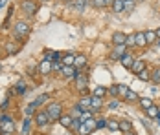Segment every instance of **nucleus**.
<instances>
[{"label":"nucleus","mask_w":160,"mask_h":135,"mask_svg":"<svg viewBox=\"0 0 160 135\" xmlns=\"http://www.w3.org/2000/svg\"><path fill=\"white\" fill-rule=\"evenodd\" d=\"M0 133H15V120L8 113L0 115Z\"/></svg>","instance_id":"nucleus-1"},{"label":"nucleus","mask_w":160,"mask_h":135,"mask_svg":"<svg viewBox=\"0 0 160 135\" xmlns=\"http://www.w3.org/2000/svg\"><path fill=\"white\" fill-rule=\"evenodd\" d=\"M74 80H76V88L79 90L81 97L88 95V91H87V86H88V75H87V73H79Z\"/></svg>","instance_id":"nucleus-2"},{"label":"nucleus","mask_w":160,"mask_h":135,"mask_svg":"<svg viewBox=\"0 0 160 135\" xmlns=\"http://www.w3.org/2000/svg\"><path fill=\"white\" fill-rule=\"evenodd\" d=\"M32 33V28H30V24H26L24 20H18L15 22V26H13V35H20V37H28Z\"/></svg>","instance_id":"nucleus-3"},{"label":"nucleus","mask_w":160,"mask_h":135,"mask_svg":"<svg viewBox=\"0 0 160 135\" xmlns=\"http://www.w3.org/2000/svg\"><path fill=\"white\" fill-rule=\"evenodd\" d=\"M46 111H48V115L52 120H59V117L63 115V104L61 102H50Z\"/></svg>","instance_id":"nucleus-4"},{"label":"nucleus","mask_w":160,"mask_h":135,"mask_svg":"<svg viewBox=\"0 0 160 135\" xmlns=\"http://www.w3.org/2000/svg\"><path fill=\"white\" fill-rule=\"evenodd\" d=\"M35 122H37V126L39 128H42V126H48L50 122H52V119H50L48 111L46 110H42V111H37L35 113Z\"/></svg>","instance_id":"nucleus-5"},{"label":"nucleus","mask_w":160,"mask_h":135,"mask_svg":"<svg viewBox=\"0 0 160 135\" xmlns=\"http://www.w3.org/2000/svg\"><path fill=\"white\" fill-rule=\"evenodd\" d=\"M37 71L41 73V75H50L52 71H53V66H52V62L50 60H41L39 64H37Z\"/></svg>","instance_id":"nucleus-6"},{"label":"nucleus","mask_w":160,"mask_h":135,"mask_svg":"<svg viewBox=\"0 0 160 135\" xmlns=\"http://www.w3.org/2000/svg\"><path fill=\"white\" fill-rule=\"evenodd\" d=\"M20 6H22V11H24L26 15H35V13H37V9H39V6H37L33 0H24Z\"/></svg>","instance_id":"nucleus-7"},{"label":"nucleus","mask_w":160,"mask_h":135,"mask_svg":"<svg viewBox=\"0 0 160 135\" xmlns=\"http://www.w3.org/2000/svg\"><path fill=\"white\" fill-rule=\"evenodd\" d=\"M61 75H63L64 79H76V77L79 75V70H78L76 66H63Z\"/></svg>","instance_id":"nucleus-8"},{"label":"nucleus","mask_w":160,"mask_h":135,"mask_svg":"<svg viewBox=\"0 0 160 135\" xmlns=\"http://www.w3.org/2000/svg\"><path fill=\"white\" fill-rule=\"evenodd\" d=\"M42 59H44V60H50V62H57V60L63 59V53H59V51H53V49H44V53H42Z\"/></svg>","instance_id":"nucleus-9"},{"label":"nucleus","mask_w":160,"mask_h":135,"mask_svg":"<svg viewBox=\"0 0 160 135\" xmlns=\"http://www.w3.org/2000/svg\"><path fill=\"white\" fill-rule=\"evenodd\" d=\"M81 111H87V110H90V106H92V95H85V97H81L79 102H78Z\"/></svg>","instance_id":"nucleus-10"},{"label":"nucleus","mask_w":160,"mask_h":135,"mask_svg":"<svg viewBox=\"0 0 160 135\" xmlns=\"http://www.w3.org/2000/svg\"><path fill=\"white\" fill-rule=\"evenodd\" d=\"M125 40H127V35H125L123 31H116V33H112V44L114 46L125 44Z\"/></svg>","instance_id":"nucleus-11"},{"label":"nucleus","mask_w":160,"mask_h":135,"mask_svg":"<svg viewBox=\"0 0 160 135\" xmlns=\"http://www.w3.org/2000/svg\"><path fill=\"white\" fill-rule=\"evenodd\" d=\"M134 60H136V59H134L131 53H125V55L120 59V64H122L125 70H131V68H132V64H134Z\"/></svg>","instance_id":"nucleus-12"},{"label":"nucleus","mask_w":160,"mask_h":135,"mask_svg":"<svg viewBox=\"0 0 160 135\" xmlns=\"http://www.w3.org/2000/svg\"><path fill=\"white\" fill-rule=\"evenodd\" d=\"M145 42H147V46L149 44H157V40H158V37H157V31L155 29H145Z\"/></svg>","instance_id":"nucleus-13"},{"label":"nucleus","mask_w":160,"mask_h":135,"mask_svg":"<svg viewBox=\"0 0 160 135\" xmlns=\"http://www.w3.org/2000/svg\"><path fill=\"white\" fill-rule=\"evenodd\" d=\"M103 97H96V95H92V106H90V110L92 111H99L101 108H103Z\"/></svg>","instance_id":"nucleus-14"},{"label":"nucleus","mask_w":160,"mask_h":135,"mask_svg":"<svg viewBox=\"0 0 160 135\" xmlns=\"http://www.w3.org/2000/svg\"><path fill=\"white\" fill-rule=\"evenodd\" d=\"M111 7L114 13H122V11H125V2L123 0H112Z\"/></svg>","instance_id":"nucleus-15"},{"label":"nucleus","mask_w":160,"mask_h":135,"mask_svg":"<svg viewBox=\"0 0 160 135\" xmlns=\"http://www.w3.org/2000/svg\"><path fill=\"white\" fill-rule=\"evenodd\" d=\"M142 70H145V62H144L142 59H136V60H134V64H132V68H131V71L138 75Z\"/></svg>","instance_id":"nucleus-16"},{"label":"nucleus","mask_w":160,"mask_h":135,"mask_svg":"<svg viewBox=\"0 0 160 135\" xmlns=\"http://www.w3.org/2000/svg\"><path fill=\"white\" fill-rule=\"evenodd\" d=\"M87 62H88L87 55L79 53V55H76V62H74V66H76V68L79 70V68H85V66H87Z\"/></svg>","instance_id":"nucleus-17"},{"label":"nucleus","mask_w":160,"mask_h":135,"mask_svg":"<svg viewBox=\"0 0 160 135\" xmlns=\"http://www.w3.org/2000/svg\"><path fill=\"white\" fill-rule=\"evenodd\" d=\"M134 37H136V46L138 47H145L147 42H145V33L144 31H138V33H134Z\"/></svg>","instance_id":"nucleus-18"},{"label":"nucleus","mask_w":160,"mask_h":135,"mask_svg":"<svg viewBox=\"0 0 160 135\" xmlns=\"http://www.w3.org/2000/svg\"><path fill=\"white\" fill-rule=\"evenodd\" d=\"M72 120H74V117H72V115H61V117H59V124H61V126H64V128H70V126H72Z\"/></svg>","instance_id":"nucleus-19"},{"label":"nucleus","mask_w":160,"mask_h":135,"mask_svg":"<svg viewBox=\"0 0 160 135\" xmlns=\"http://www.w3.org/2000/svg\"><path fill=\"white\" fill-rule=\"evenodd\" d=\"M88 4H90V0H74V2H72L74 9H78V11H83Z\"/></svg>","instance_id":"nucleus-20"},{"label":"nucleus","mask_w":160,"mask_h":135,"mask_svg":"<svg viewBox=\"0 0 160 135\" xmlns=\"http://www.w3.org/2000/svg\"><path fill=\"white\" fill-rule=\"evenodd\" d=\"M61 62H63L64 66H74V62H76V55H74V53H66V55H63Z\"/></svg>","instance_id":"nucleus-21"},{"label":"nucleus","mask_w":160,"mask_h":135,"mask_svg":"<svg viewBox=\"0 0 160 135\" xmlns=\"http://www.w3.org/2000/svg\"><path fill=\"white\" fill-rule=\"evenodd\" d=\"M127 102H138L140 101V97H138V93L136 91H132V90H129L127 93H125V97H123Z\"/></svg>","instance_id":"nucleus-22"},{"label":"nucleus","mask_w":160,"mask_h":135,"mask_svg":"<svg viewBox=\"0 0 160 135\" xmlns=\"http://www.w3.org/2000/svg\"><path fill=\"white\" fill-rule=\"evenodd\" d=\"M158 111H160V110H158V106H157V104H153L151 108H147V110H145V115H147L149 119H157Z\"/></svg>","instance_id":"nucleus-23"},{"label":"nucleus","mask_w":160,"mask_h":135,"mask_svg":"<svg viewBox=\"0 0 160 135\" xmlns=\"http://www.w3.org/2000/svg\"><path fill=\"white\" fill-rule=\"evenodd\" d=\"M90 4H92L96 9H103V7L111 6V0H90Z\"/></svg>","instance_id":"nucleus-24"},{"label":"nucleus","mask_w":160,"mask_h":135,"mask_svg":"<svg viewBox=\"0 0 160 135\" xmlns=\"http://www.w3.org/2000/svg\"><path fill=\"white\" fill-rule=\"evenodd\" d=\"M30 126H32V117L24 119V122H22V132H20V135H30Z\"/></svg>","instance_id":"nucleus-25"},{"label":"nucleus","mask_w":160,"mask_h":135,"mask_svg":"<svg viewBox=\"0 0 160 135\" xmlns=\"http://www.w3.org/2000/svg\"><path fill=\"white\" fill-rule=\"evenodd\" d=\"M136 77H138L140 80H144V82H149V80H151V71L145 68V70H142V71H140V73H138Z\"/></svg>","instance_id":"nucleus-26"},{"label":"nucleus","mask_w":160,"mask_h":135,"mask_svg":"<svg viewBox=\"0 0 160 135\" xmlns=\"http://www.w3.org/2000/svg\"><path fill=\"white\" fill-rule=\"evenodd\" d=\"M151 82L153 84H160V68H155L151 71Z\"/></svg>","instance_id":"nucleus-27"},{"label":"nucleus","mask_w":160,"mask_h":135,"mask_svg":"<svg viewBox=\"0 0 160 135\" xmlns=\"http://www.w3.org/2000/svg\"><path fill=\"white\" fill-rule=\"evenodd\" d=\"M120 132H122V133H125V132H131V120H127V119L120 120Z\"/></svg>","instance_id":"nucleus-28"},{"label":"nucleus","mask_w":160,"mask_h":135,"mask_svg":"<svg viewBox=\"0 0 160 135\" xmlns=\"http://www.w3.org/2000/svg\"><path fill=\"white\" fill-rule=\"evenodd\" d=\"M90 132H92V128H90L87 122H81V126H79V130H78V133H79V135H88Z\"/></svg>","instance_id":"nucleus-29"},{"label":"nucleus","mask_w":160,"mask_h":135,"mask_svg":"<svg viewBox=\"0 0 160 135\" xmlns=\"http://www.w3.org/2000/svg\"><path fill=\"white\" fill-rule=\"evenodd\" d=\"M107 128L111 132H120V120H107Z\"/></svg>","instance_id":"nucleus-30"},{"label":"nucleus","mask_w":160,"mask_h":135,"mask_svg":"<svg viewBox=\"0 0 160 135\" xmlns=\"http://www.w3.org/2000/svg\"><path fill=\"white\" fill-rule=\"evenodd\" d=\"M138 102H140V106H142V110H147V108H151V106H153V101H151V99H147V97L140 99Z\"/></svg>","instance_id":"nucleus-31"},{"label":"nucleus","mask_w":160,"mask_h":135,"mask_svg":"<svg viewBox=\"0 0 160 135\" xmlns=\"http://www.w3.org/2000/svg\"><path fill=\"white\" fill-rule=\"evenodd\" d=\"M107 93H109V91H107V88H103V86H98L92 95H96V97H105Z\"/></svg>","instance_id":"nucleus-32"},{"label":"nucleus","mask_w":160,"mask_h":135,"mask_svg":"<svg viewBox=\"0 0 160 135\" xmlns=\"http://www.w3.org/2000/svg\"><path fill=\"white\" fill-rule=\"evenodd\" d=\"M6 51H8V53H17V51H18V44H15V42L6 44Z\"/></svg>","instance_id":"nucleus-33"},{"label":"nucleus","mask_w":160,"mask_h":135,"mask_svg":"<svg viewBox=\"0 0 160 135\" xmlns=\"http://www.w3.org/2000/svg\"><path fill=\"white\" fill-rule=\"evenodd\" d=\"M125 46H127V47H132V46H136V37H134V33H132V35H127Z\"/></svg>","instance_id":"nucleus-34"},{"label":"nucleus","mask_w":160,"mask_h":135,"mask_svg":"<svg viewBox=\"0 0 160 135\" xmlns=\"http://www.w3.org/2000/svg\"><path fill=\"white\" fill-rule=\"evenodd\" d=\"M15 90H17V93H26V82H24V80H18L17 86H15Z\"/></svg>","instance_id":"nucleus-35"},{"label":"nucleus","mask_w":160,"mask_h":135,"mask_svg":"<svg viewBox=\"0 0 160 135\" xmlns=\"http://www.w3.org/2000/svg\"><path fill=\"white\" fill-rule=\"evenodd\" d=\"M92 117V110H87V111H81V115H79V120L81 122H85L87 119H90Z\"/></svg>","instance_id":"nucleus-36"},{"label":"nucleus","mask_w":160,"mask_h":135,"mask_svg":"<svg viewBox=\"0 0 160 135\" xmlns=\"http://www.w3.org/2000/svg\"><path fill=\"white\" fill-rule=\"evenodd\" d=\"M127 91H129V88L125 84H118V97H125Z\"/></svg>","instance_id":"nucleus-37"},{"label":"nucleus","mask_w":160,"mask_h":135,"mask_svg":"<svg viewBox=\"0 0 160 135\" xmlns=\"http://www.w3.org/2000/svg\"><path fill=\"white\" fill-rule=\"evenodd\" d=\"M46 101H48V95H39V97H37V99H35L33 102H35L37 106H41V104H44Z\"/></svg>","instance_id":"nucleus-38"},{"label":"nucleus","mask_w":160,"mask_h":135,"mask_svg":"<svg viewBox=\"0 0 160 135\" xmlns=\"http://www.w3.org/2000/svg\"><path fill=\"white\" fill-rule=\"evenodd\" d=\"M37 108H39V106L35 104V102H32V104L28 106V110H26V115H28V117H32L33 113H35V110H37Z\"/></svg>","instance_id":"nucleus-39"},{"label":"nucleus","mask_w":160,"mask_h":135,"mask_svg":"<svg viewBox=\"0 0 160 135\" xmlns=\"http://www.w3.org/2000/svg\"><path fill=\"white\" fill-rule=\"evenodd\" d=\"M81 126V120L78 119V117H74V120H72V126H70V130H74V132H78Z\"/></svg>","instance_id":"nucleus-40"},{"label":"nucleus","mask_w":160,"mask_h":135,"mask_svg":"<svg viewBox=\"0 0 160 135\" xmlns=\"http://www.w3.org/2000/svg\"><path fill=\"white\" fill-rule=\"evenodd\" d=\"M107 91H109V95H112L114 99L118 97V84H114V86H111V88H107Z\"/></svg>","instance_id":"nucleus-41"},{"label":"nucleus","mask_w":160,"mask_h":135,"mask_svg":"<svg viewBox=\"0 0 160 135\" xmlns=\"http://www.w3.org/2000/svg\"><path fill=\"white\" fill-rule=\"evenodd\" d=\"M107 126V119H99V120H96V130H103Z\"/></svg>","instance_id":"nucleus-42"},{"label":"nucleus","mask_w":160,"mask_h":135,"mask_svg":"<svg viewBox=\"0 0 160 135\" xmlns=\"http://www.w3.org/2000/svg\"><path fill=\"white\" fill-rule=\"evenodd\" d=\"M109 108H111V110H118V108H120V101H118V97H116L111 104H109Z\"/></svg>","instance_id":"nucleus-43"},{"label":"nucleus","mask_w":160,"mask_h":135,"mask_svg":"<svg viewBox=\"0 0 160 135\" xmlns=\"http://www.w3.org/2000/svg\"><path fill=\"white\" fill-rule=\"evenodd\" d=\"M132 7H134V0H129V2H125V11H132Z\"/></svg>","instance_id":"nucleus-44"},{"label":"nucleus","mask_w":160,"mask_h":135,"mask_svg":"<svg viewBox=\"0 0 160 135\" xmlns=\"http://www.w3.org/2000/svg\"><path fill=\"white\" fill-rule=\"evenodd\" d=\"M8 106H9V99H6V101L0 104V110H8Z\"/></svg>","instance_id":"nucleus-45"},{"label":"nucleus","mask_w":160,"mask_h":135,"mask_svg":"<svg viewBox=\"0 0 160 135\" xmlns=\"http://www.w3.org/2000/svg\"><path fill=\"white\" fill-rule=\"evenodd\" d=\"M6 4H8V0H0V9H2V7H4Z\"/></svg>","instance_id":"nucleus-46"},{"label":"nucleus","mask_w":160,"mask_h":135,"mask_svg":"<svg viewBox=\"0 0 160 135\" xmlns=\"http://www.w3.org/2000/svg\"><path fill=\"white\" fill-rule=\"evenodd\" d=\"M123 135H136V133H134V132L131 130V132H125V133H123Z\"/></svg>","instance_id":"nucleus-47"},{"label":"nucleus","mask_w":160,"mask_h":135,"mask_svg":"<svg viewBox=\"0 0 160 135\" xmlns=\"http://www.w3.org/2000/svg\"><path fill=\"white\" fill-rule=\"evenodd\" d=\"M157 31V37H158V40H160V29H155Z\"/></svg>","instance_id":"nucleus-48"},{"label":"nucleus","mask_w":160,"mask_h":135,"mask_svg":"<svg viewBox=\"0 0 160 135\" xmlns=\"http://www.w3.org/2000/svg\"><path fill=\"white\" fill-rule=\"evenodd\" d=\"M0 135H13V133H0Z\"/></svg>","instance_id":"nucleus-49"},{"label":"nucleus","mask_w":160,"mask_h":135,"mask_svg":"<svg viewBox=\"0 0 160 135\" xmlns=\"http://www.w3.org/2000/svg\"><path fill=\"white\" fill-rule=\"evenodd\" d=\"M157 44H158V47H160V40H157Z\"/></svg>","instance_id":"nucleus-50"},{"label":"nucleus","mask_w":160,"mask_h":135,"mask_svg":"<svg viewBox=\"0 0 160 135\" xmlns=\"http://www.w3.org/2000/svg\"><path fill=\"white\" fill-rule=\"evenodd\" d=\"M42 2H50V0H42Z\"/></svg>","instance_id":"nucleus-51"},{"label":"nucleus","mask_w":160,"mask_h":135,"mask_svg":"<svg viewBox=\"0 0 160 135\" xmlns=\"http://www.w3.org/2000/svg\"><path fill=\"white\" fill-rule=\"evenodd\" d=\"M123 2H129V0H123Z\"/></svg>","instance_id":"nucleus-52"},{"label":"nucleus","mask_w":160,"mask_h":135,"mask_svg":"<svg viewBox=\"0 0 160 135\" xmlns=\"http://www.w3.org/2000/svg\"><path fill=\"white\" fill-rule=\"evenodd\" d=\"M0 70H2V66H0Z\"/></svg>","instance_id":"nucleus-53"},{"label":"nucleus","mask_w":160,"mask_h":135,"mask_svg":"<svg viewBox=\"0 0 160 135\" xmlns=\"http://www.w3.org/2000/svg\"><path fill=\"white\" fill-rule=\"evenodd\" d=\"M66 2H70V0H66Z\"/></svg>","instance_id":"nucleus-54"}]
</instances>
